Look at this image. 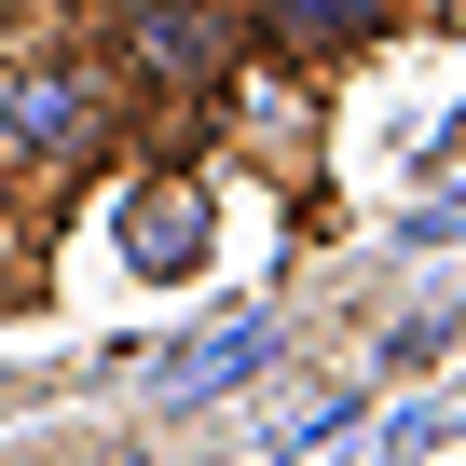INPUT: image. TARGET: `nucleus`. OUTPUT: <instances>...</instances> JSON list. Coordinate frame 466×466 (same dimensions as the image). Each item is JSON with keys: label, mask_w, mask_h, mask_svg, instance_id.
<instances>
[{"label": "nucleus", "mask_w": 466, "mask_h": 466, "mask_svg": "<svg viewBox=\"0 0 466 466\" xmlns=\"http://www.w3.org/2000/svg\"><path fill=\"white\" fill-rule=\"evenodd\" d=\"M0 124H15V178L56 192V178L110 165V137H124V83H110L96 42H28V56H15V96H0Z\"/></svg>", "instance_id": "nucleus-1"}, {"label": "nucleus", "mask_w": 466, "mask_h": 466, "mask_svg": "<svg viewBox=\"0 0 466 466\" xmlns=\"http://www.w3.org/2000/svg\"><path fill=\"white\" fill-rule=\"evenodd\" d=\"M96 56L124 96H219L261 69V15H233V0H124V15H96Z\"/></svg>", "instance_id": "nucleus-2"}, {"label": "nucleus", "mask_w": 466, "mask_h": 466, "mask_svg": "<svg viewBox=\"0 0 466 466\" xmlns=\"http://www.w3.org/2000/svg\"><path fill=\"white\" fill-rule=\"evenodd\" d=\"M384 28L398 15H370V0H275V15H261V56H302L316 69V56H370Z\"/></svg>", "instance_id": "nucleus-3"}]
</instances>
